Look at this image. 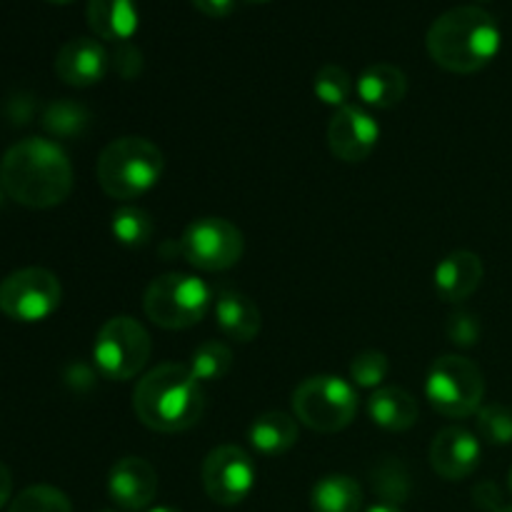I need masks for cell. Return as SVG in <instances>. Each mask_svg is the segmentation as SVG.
<instances>
[{
    "label": "cell",
    "mask_w": 512,
    "mask_h": 512,
    "mask_svg": "<svg viewBox=\"0 0 512 512\" xmlns=\"http://www.w3.org/2000/svg\"><path fill=\"white\" fill-rule=\"evenodd\" d=\"M0 188L25 208H55L73 190V165L53 140L25 138L5 150L0 160Z\"/></svg>",
    "instance_id": "1"
},
{
    "label": "cell",
    "mask_w": 512,
    "mask_h": 512,
    "mask_svg": "<svg viewBox=\"0 0 512 512\" xmlns=\"http://www.w3.org/2000/svg\"><path fill=\"white\" fill-rule=\"evenodd\" d=\"M503 33L488 10L478 5H460L445 10L433 20L425 48L435 65L455 75H470L488 68L500 53Z\"/></svg>",
    "instance_id": "2"
},
{
    "label": "cell",
    "mask_w": 512,
    "mask_h": 512,
    "mask_svg": "<svg viewBox=\"0 0 512 512\" xmlns=\"http://www.w3.org/2000/svg\"><path fill=\"white\" fill-rule=\"evenodd\" d=\"M133 410L140 423L155 433H183L203 418V383L188 365L163 363L138 380Z\"/></svg>",
    "instance_id": "3"
},
{
    "label": "cell",
    "mask_w": 512,
    "mask_h": 512,
    "mask_svg": "<svg viewBox=\"0 0 512 512\" xmlns=\"http://www.w3.org/2000/svg\"><path fill=\"white\" fill-rule=\"evenodd\" d=\"M163 165V150L158 145L148 138L125 135L105 145L95 165V175L108 198L128 203L155 188L163 175Z\"/></svg>",
    "instance_id": "4"
},
{
    "label": "cell",
    "mask_w": 512,
    "mask_h": 512,
    "mask_svg": "<svg viewBox=\"0 0 512 512\" xmlns=\"http://www.w3.org/2000/svg\"><path fill=\"white\" fill-rule=\"evenodd\" d=\"M213 305V293L200 278L188 273H165L148 285L143 310L165 330H185L198 325Z\"/></svg>",
    "instance_id": "5"
},
{
    "label": "cell",
    "mask_w": 512,
    "mask_h": 512,
    "mask_svg": "<svg viewBox=\"0 0 512 512\" xmlns=\"http://www.w3.org/2000/svg\"><path fill=\"white\" fill-rule=\"evenodd\" d=\"M293 413L315 433H340L358 413V393L348 380L335 375H313L295 388Z\"/></svg>",
    "instance_id": "6"
},
{
    "label": "cell",
    "mask_w": 512,
    "mask_h": 512,
    "mask_svg": "<svg viewBox=\"0 0 512 512\" xmlns=\"http://www.w3.org/2000/svg\"><path fill=\"white\" fill-rule=\"evenodd\" d=\"M425 395L445 418H468L483 408L485 378L470 358L443 355L430 368Z\"/></svg>",
    "instance_id": "7"
},
{
    "label": "cell",
    "mask_w": 512,
    "mask_h": 512,
    "mask_svg": "<svg viewBox=\"0 0 512 512\" xmlns=\"http://www.w3.org/2000/svg\"><path fill=\"white\" fill-rule=\"evenodd\" d=\"M150 350L153 343L143 323L130 315H118L110 318L95 335L93 360L103 378L123 383L143 373L150 360Z\"/></svg>",
    "instance_id": "8"
},
{
    "label": "cell",
    "mask_w": 512,
    "mask_h": 512,
    "mask_svg": "<svg viewBox=\"0 0 512 512\" xmlns=\"http://www.w3.org/2000/svg\"><path fill=\"white\" fill-rule=\"evenodd\" d=\"M245 250L243 233L238 225L225 218H198L185 228L180 238V253L193 268L205 273H223L240 263Z\"/></svg>",
    "instance_id": "9"
},
{
    "label": "cell",
    "mask_w": 512,
    "mask_h": 512,
    "mask_svg": "<svg viewBox=\"0 0 512 512\" xmlns=\"http://www.w3.org/2000/svg\"><path fill=\"white\" fill-rule=\"evenodd\" d=\"M63 288L45 268H23L0 283V313L18 323H40L60 308Z\"/></svg>",
    "instance_id": "10"
},
{
    "label": "cell",
    "mask_w": 512,
    "mask_h": 512,
    "mask_svg": "<svg viewBox=\"0 0 512 512\" xmlns=\"http://www.w3.org/2000/svg\"><path fill=\"white\" fill-rule=\"evenodd\" d=\"M255 485L253 458L238 445H218L203 460V488L213 503L238 505Z\"/></svg>",
    "instance_id": "11"
},
{
    "label": "cell",
    "mask_w": 512,
    "mask_h": 512,
    "mask_svg": "<svg viewBox=\"0 0 512 512\" xmlns=\"http://www.w3.org/2000/svg\"><path fill=\"white\" fill-rule=\"evenodd\" d=\"M380 138V125L373 115L360 105H343L335 110L328 125L330 153L343 163H363L370 158Z\"/></svg>",
    "instance_id": "12"
},
{
    "label": "cell",
    "mask_w": 512,
    "mask_h": 512,
    "mask_svg": "<svg viewBox=\"0 0 512 512\" xmlns=\"http://www.w3.org/2000/svg\"><path fill=\"white\" fill-rule=\"evenodd\" d=\"M108 495L118 508L128 512L145 510L158 495V473L148 460L125 455L110 470Z\"/></svg>",
    "instance_id": "13"
},
{
    "label": "cell",
    "mask_w": 512,
    "mask_h": 512,
    "mask_svg": "<svg viewBox=\"0 0 512 512\" xmlns=\"http://www.w3.org/2000/svg\"><path fill=\"white\" fill-rule=\"evenodd\" d=\"M480 440L465 428H445L430 443V465L445 480H465L478 470Z\"/></svg>",
    "instance_id": "14"
},
{
    "label": "cell",
    "mask_w": 512,
    "mask_h": 512,
    "mask_svg": "<svg viewBox=\"0 0 512 512\" xmlns=\"http://www.w3.org/2000/svg\"><path fill=\"white\" fill-rule=\"evenodd\" d=\"M110 70V53L95 38H73L55 55V73L65 85L90 88Z\"/></svg>",
    "instance_id": "15"
},
{
    "label": "cell",
    "mask_w": 512,
    "mask_h": 512,
    "mask_svg": "<svg viewBox=\"0 0 512 512\" xmlns=\"http://www.w3.org/2000/svg\"><path fill=\"white\" fill-rule=\"evenodd\" d=\"M483 260L470 250H453L435 268V290L445 303H463L483 283Z\"/></svg>",
    "instance_id": "16"
},
{
    "label": "cell",
    "mask_w": 512,
    "mask_h": 512,
    "mask_svg": "<svg viewBox=\"0 0 512 512\" xmlns=\"http://www.w3.org/2000/svg\"><path fill=\"white\" fill-rule=\"evenodd\" d=\"M88 25L98 38L108 43H128L140 25L135 0H88Z\"/></svg>",
    "instance_id": "17"
},
{
    "label": "cell",
    "mask_w": 512,
    "mask_h": 512,
    "mask_svg": "<svg viewBox=\"0 0 512 512\" xmlns=\"http://www.w3.org/2000/svg\"><path fill=\"white\" fill-rule=\"evenodd\" d=\"M215 320H218V328L228 338L238 340V343H250V340L258 338L260 325H263L258 305L248 295L233 288L218 290V298H215Z\"/></svg>",
    "instance_id": "18"
},
{
    "label": "cell",
    "mask_w": 512,
    "mask_h": 512,
    "mask_svg": "<svg viewBox=\"0 0 512 512\" xmlns=\"http://www.w3.org/2000/svg\"><path fill=\"white\" fill-rule=\"evenodd\" d=\"M355 90L365 105L388 110L403 103V98L408 95V75L398 65L373 63L360 73Z\"/></svg>",
    "instance_id": "19"
},
{
    "label": "cell",
    "mask_w": 512,
    "mask_h": 512,
    "mask_svg": "<svg viewBox=\"0 0 512 512\" xmlns=\"http://www.w3.org/2000/svg\"><path fill=\"white\" fill-rule=\"evenodd\" d=\"M368 413L375 425L390 433H403V430L413 428L420 418L418 400L403 388H378L368 400Z\"/></svg>",
    "instance_id": "20"
},
{
    "label": "cell",
    "mask_w": 512,
    "mask_h": 512,
    "mask_svg": "<svg viewBox=\"0 0 512 512\" xmlns=\"http://www.w3.org/2000/svg\"><path fill=\"white\" fill-rule=\"evenodd\" d=\"M248 440L255 453L265 458L285 455L295 443H298V420L283 410H270V413L258 415L248 430Z\"/></svg>",
    "instance_id": "21"
},
{
    "label": "cell",
    "mask_w": 512,
    "mask_h": 512,
    "mask_svg": "<svg viewBox=\"0 0 512 512\" xmlns=\"http://www.w3.org/2000/svg\"><path fill=\"white\" fill-rule=\"evenodd\" d=\"M310 508L313 512H360L363 488L350 475H325L313 485Z\"/></svg>",
    "instance_id": "22"
},
{
    "label": "cell",
    "mask_w": 512,
    "mask_h": 512,
    "mask_svg": "<svg viewBox=\"0 0 512 512\" xmlns=\"http://www.w3.org/2000/svg\"><path fill=\"white\" fill-rule=\"evenodd\" d=\"M110 230L113 238L125 248H143L153 238L155 223L150 218L148 210L135 208V205H125V208L115 210L113 220H110Z\"/></svg>",
    "instance_id": "23"
},
{
    "label": "cell",
    "mask_w": 512,
    "mask_h": 512,
    "mask_svg": "<svg viewBox=\"0 0 512 512\" xmlns=\"http://www.w3.org/2000/svg\"><path fill=\"white\" fill-rule=\"evenodd\" d=\"M190 373L200 380V383H213V380H223L233 368V350L220 340H205L193 350L190 358Z\"/></svg>",
    "instance_id": "24"
},
{
    "label": "cell",
    "mask_w": 512,
    "mask_h": 512,
    "mask_svg": "<svg viewBox=\"0 0 512 512\" xmlns=\"http://www.w3.org/2000/svg\"><path fill=\"white\" fill-rule=\"evenodd\" d=\"M90 123V113L73 100H58L50 103L43 115V125L55 138H78L85 133Z\"/></svg>",
    "instance_id": "25"
},
{
    "label": "cell",
    "mask_w": 512,
    "mask_h": 512,
    "mask_svg": "<svg viewBox=\"0 0 512 512\" xmlns=\"http://www.w3.org/2000/svg\"><path fill=\"white\" fill-rule=\"evenodd\" d=\"M353 78H350V73L345 68H340V65H323V68L315 73V80H313V90L315 95H318L320 103L325 105H333L335 110L343 108V105H348L350 95H353Z\"/></svg>",
    "instance_id": "26"
},
{
    "label": "cell",
    "mask_w": 512,
    "mask_h": 512,
    "mask_svg": "<svg viewBox=\"0 0 512 512\" xmlns=\"http://www.w3.org/2000/svg\"><path fill=\"white\" fill-rule=\"evenodd\" d=\"M8 512H73V505L63 490L53 485H33L10 503Z\"/></svg>",
    "instance_id": "27"
},
{
    "label": "cell",
    "mask_w": 512,
    "mask_h": 512,
    "mask_svg": "<svg viewBox=\"0 0 512 512\" xmlns=\"http://www.w3.org/2000/svg\"><path fill=\"white\" fill-rule=\"evenodd\" d=\"M373 485H375V493L383 495L385 503L398 505L408 498L410 475L400 460L385 458L383 463H378V468H375Z\"/></svg>",
    "instance_id": "28"
},
{
    "label": "cell",
    "mask_w": 512,
    "mask_h": 512,
    "mask_svg": "<svg viewBox=\"0 0 512 512\" xmlns=\"http://www.w3.org/2000/svg\"><path fill=\"white\" fill-rule=\"evenodd\" d=\"M478 433L490 445L512 443V410L508 405L490 403L478 410Z\"/></svg>",
    "instance_id": "29"
},
{
    "label": "cell",
    "mask_w": 512,
    "mask_h": 512,
    "mask_svg": "<svg viewBox=\"0 0 512 512\" xmlns=\"http://www.w3.org/2000/svg\"><path fill=\"white\" fill-rule=\"evenodd\" d=\"M390 363L383 353L378 350H368V353L355 355V360L350 363V378L358 388H378L385 378H388Z\"/></svg>",
    "instance_id": "30"
},
{
    "label": "cell",
    "mask_w": 512,
    "mask_h": 512,
    "mask_svg": "<svg viewBox=\"0 0 512 512\" xmlns=\"http://www.w3.org/2000/svg\"><path fill=\"white\" fill-rule=\"evenodd\" d=\"M445 333H448L450 343L460 345V348H473L480 340V320L468 310H458L445 323Z\"/></svg>",
    "instance_id": "31"
},
{
    "label": "cell",
    "mask_w": 512,
    "mask_h": 512,
    "mask_svg": "<svg viewBox=\"0 0 512 512\" xmlns=\"http://www.w3.org/2000/svg\"><path fill=\"white\" fill-rule=\"evenodd\" d=\"M143 50L135 48L133 43H118L110 50V70L118 73L123 80H133L143 73Z\"/></svg>",
    "instance_id": "32"
},
{
    "label": "cell",
    "mask_w": 512,
    "mask_h": 512,
    "mask_svg": "<svg viewBox=\"0 0 512 512\" xmlns=\"http://www.w3.org/2000/svg\"><path fill=\"white\" fill-rule=\"evenodd\" d=\"M473 500L480 510L488 512H498L503 505V490L493 483V480H483V483L475 485L473 490Z\"/></svg>",
    "instance_id": "33"
},
{
    "label": "cell",
    "mask_w": 512,
    "mask_h": 512,
    "mask_svg": "<svg viewBox=\"0 0 512 512\" xmlns=\"http://www.w3.org/2000/svg\"><path fill=\"white\" fill-rule=\"evenodd\" d=\"M190 3L208 18H228L235 10V0H190Z\"/></svg>",
    "instance_id": "34"
},
{
    "label": "cell",
    "mask_w": 512,
    "mask_h": 512,
    "mask_svg": "<svg viewBox=\"0 0 512 512\" xmlns=\"http://www.w3.org/2000/svg\"><path fill=\"white\" fill-rule=\"evenodd\" d=\"M10 490H13V478H10V470L0 463V508L8 503Z\"/></svg>",
    "instance_id": "35"
},
{
    "label": "cell",
    "mask_w": 512,
    "mask_h": 512,
    "mask_svg": "<svg viewBox=\"0 0 512 512\" xmlns=\"http://www.w3.org/2000/svg\"><path fill=\"white\" fill-rule=\"evenodd\" d=\"M368 512H403L398 508V505H388V503H380L375 505V508H370Z\"/></svg>",
    "instance_id": "36"
},
{
    "label": "cell",
    "mask_w": 512,
    "mask_h": 512,
    "mask_svg": "<svg viewBox=\"0 0 512 512\" xmlns=\"http://www.w3.org/2000/svg\"><path fill=\"white\" fill-rule=\"evenodd\" d=\"M243 3H248V5H265V3H270V0H243Z\"/></svg>",
    "instance_id": "37"
},
{
    "label": "cell",
    "mask_w": 512,
    "mask_h": 512,
    "mask_svg": "<svg viewBox=\"0 0 512 512\" xmlns=\"http://www.w3.org/2000/svg\"><path fill=\"white\" fill-rule=\"evenodd\" d=\"M45 3H53V5H68V3H73V0H45Z\"/></svg>",
    "instance_id": "38"
},
{
    "label": "cell",
    "mask_w": 512,
    "mask_h": 512,
    "mask_svg": "<svg viewBox=\"0 0 512 512\" xmlns=\"http://www.w3.org/2000/svg\"><path fill=\"white\" fill-rule=\"evenodd\" d=\"M150 512H180V510H173V508H155V510H150Z\"/></svg>",
    "instance_id": "39"
},
{
    "label": "cell",
    "mask_w": 512,
    "mask_h": 512,
    "mask_svg": "<svg viewBox=\"0 0 512 512\" xmlns=\"http://www.w3.org/2000/svg\"><path fill=\"white\" fill-rule=\"evenodd\" d=\"M498 512H512V505H505V508H500Z\"/></svg>",
    "instance_id": "40"
},
{
    "label": "cell",
    "mask_w": 512,
    "mask_h": 512,
    "mask_svg": "<svg viewBox=\"0 0 512 512\" xmlns=\"http://www.w3.org/2000/svg\"><path fill=\"white\" fill-rule=\"evenodd\" d=\"M508 480H510V493H512V468H510V478Z\"/></svg>",
    "instance_id": "41"
},
{
    "label": "cell",
    "mask_w": 512,
    "mask_h": 512,
    "mask_svg": "<svg viewBox=\"0 0 512 512\" xmlns=\"http://www.w3.org/2000/svg\"><path fill=\"white\" fill-rule=\"evenodd\" d=\"M0 203H3V188H0Z\"/></svg>",
    "instance_id": "42"
},
{
    "label": "cell",
    "mask_w": 512,
    "mask_h": 512,
    "mask_svg": "<svg viewBox=\"0 0 512 512\" xmlns=\"http://www.w3.org/2000/svg\"><path fill=\"white\" fill-rule=\"evenodd\" d=\"M100 512H118V510H100Z\"/></svg>",
    "instance_id": "43"
}]
</instances>
